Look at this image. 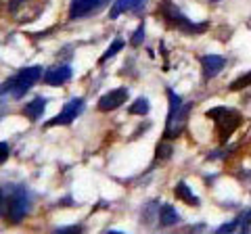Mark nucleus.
<instances>
[{
  "label": "nucleus",
  "mask_w": 251,
  "mask_h": 234,
  "mask_svg": "<svg viewBox=\"0 0 251 234\" xmlns=\"http://www.w3.org/2000/svg\"><path fill=\"white\" fill-rule=\"evenodd\" d=\"M209 2H214V4H216V2H220V0H209Z\"/></svg>",
  "instance_id": "obj_25"
},
{
  "label": "nucleus",
  "mask_w": 251,
  "mask_h": 234,
  "mask_svg": "<svg viewBox=\"0 0 251 234\" xmlns=\"http://www.w3.org/2000/svg\"><path fill=\"white\" fill-rule=\"evenodd\" d=\"M143 38H145V23H140V25L136 27L134 36H132L130 44H132V46H140V42H143Z\"/></svg>",
  "instance_id": "obj_18"
},
{
  "label": "nucleus",
  "mask_w": 251,
  "mask_h": 234,
  "mask_svg": "<svg viewBox=\"0 0 251 234\" xmlns=\"http://www.w3.org/2000/svg\"><path fill=\"white\" fill-rule=\"evenodd\" d=\"M0 190H2V215L0 217H4L11 224H19L31 209L29 192L25 190V186L19 184L0 186Z\"/></svg>",
  "instance_id": "obj_1"
},
{
  "label": "nucleus",
  "mask_w": 251,
  "mask_h": 234,
  "mask_svg": "<svg viewBox=\"0 0 251 234\" xmlns=\"http://www.w3.org/2000/svg\"><path fill=\"white\" fill-rule=\"evenodd\" d=\"M207 119H214L216 128H218V136L222 142L228 140V136L232 134L234 130L241 126V115L232 109H226V107H214L205 113Z\"/></svg>",
  "instance_id": "obj_5"
},
{
  "label": "nucleus",
  "mask_w": 251,
  "mask_h": 234,
  "mask_svg": "<svg viewBox=\"0 0 251 234\" xmlns=\"http://www.w3.org/2000/svg\"><path fill=\"white\" fill-rule=\"evenodd\" d=\"M170 155H172V146L168 142H163V144L157 146V159H168Z\"/></svg>",
  "instance_id": "obj_19"
},
{
  "label": "nucleus",
  "mask_w": 251,
  "mask_h": 234,
  "mask_svg": "<svg viewBox=\"0 0 251 234\" xmlns=\"http://www.w3.org/2000/svg\"><path fill=\"white\" fill-rule=\"evenodd\" d=\"M168 98H170V113H168V123H166V132H163V138L172 140L180 136V132L186 126V117L191 113L193 103H182V98L172 88H168Z\"/></svg>",
  "instance_id": "obj_2"
},
{
  "label": "nucleus",
  "mask_w": 251,
  "mask_h": 234,
  "mask_svg": "<svg viewBox=\"0 0 251 234\" xmlns=\"http://www.w3.org/2000/svg\"><path fill=\"white\" fill-rule=\"evenodd\" d=\"M247 86H251V71L247 75H241L239 80H234L230 84V90H241V88H247Z\"/></svg>",
  "instance_id": "obj_17"
},
{
  "label": "nucleus",
  "mask_w": 251,
  "mask_h": 234,
  "mask_svg": "<svg viewBox=\"0 0 251 234\" xmlns=\"http://www.w3.org/2000/svg\"><path fill=\"white\" fill-rule=\"evenodd\" d=\"M40 77H42V67H40V65L25 67V69H21L17 75L11 77V80L4 84L2 92H9L13 98H21V96L31 88V86H34L38 80H40Z\"/></svg>",
  "instance_id": "obj_4"
},
{
  "label": "nucleus",
  "mask_w": 251,
  "mask_h": 234,
  "mask_svg": "<svg viewBox=\"0 0 251 234\" xmlns=\"http://www.w3.org/2000/svg\"><path fill=\"white\" fill-rule=\"evenodd\" d=\"M44 109H46V98L44 96H36L34 100H29V103L23 107V115H25L27 119H31V121H38L42 117Z\"/></svg>",
  "instance_id": "obj_11"
},
{
  "label": "nucleus",
  "mask_w": 251,
  "mask_h": 234,
  "mask_svg": "<svg viewBox=\"0 0 251 234\" xmlns=\"http://www.w3.org/2000/svg\"><path fill=\"white\" fill-rule=\"evenodd\" d=\"M29 0H9V11L11 13H17L23 4H27Z\"/></svg>",
  "instance_id": "obj_23"
},
{
  "label": "nucleus",
  "mask_w": 251,
  "mask_h": 234,
  "mask_svg": "<svg viewBox=\"0 0 251 234\" xmlns=\"http://www.w3.org/2000/svg\"><path fill=\"white\" fill-rule=\"evenodd\" d=\"M157 13L166 19L168 25L176 27V29H180V32H184V34H201V32H205L207 29V23H193L186 15L180 13V9L172 2V0H161Z\"/></svg>",
  "instance_id": "obj_3"
},
{
  "label": "nucleus",
  "mask_w": 251,
  "mask_h": 234,
  "mask_svg": "<svg viewBox=\"0 0 251 234\" xmlns=\"http://www.w3.org/2000/svg\"><path fill=\"white\" fill-rule=\"evenodd\" d=\"M237 228H239V217H237V220H232V222H228V224H224V226H220L218 232H232Z\"/></svg>",
  "instance_id": "obj_22"
},
{
  "label": "nucleus",
  "mask_w": 251,
  "mask_h": 234,
  "mask_svg": "<svg viewBox=\"0 0 251 234\" xmlns=\"http://www.w3.org/2000/svg\"><path fill=\"white\" fill-rule=\"evenodd\" d=\"M122 48H124V40H122V38H115V40H113V44L109 46V48L105 50V54H103V57L99 59V63H105V61H109L111 57H115V54L120 52Z\"/></svg>",
  "instance_id": "obj_15"
},
{
  "label": "nucleus",
  "mask_w": 251,
  "mask_h": 234,
  "mask_svg": "<svg viewBox=\"0 0 251 234\" xmlns=\"http://www.w3.org/2000/svg\"><path fill=\"white\" fill-rule=\"evenodd\" d=\"M128 111H130V115H147L149 113V100L143 98V96L136 98L134 105H130Z\"/></svg>",
  "instance_id": "obj_16"
},
{
  "label": "nucleus",
  "mask_w": 251,
  "mask_h": 234,
  "mask_svg": "<svg viewBox=\"0 0 251 234\" xmlns=\"http://www.w3.org/2000/svg\"><path fill=\"white\" fill-rule=\"evenodd\" d=\"M109 0H72L69 4V19H80L86 15H92L100 11Z\"/></svg>",
  "instance_id": "obj_7"
},
{
  "label": "nucleus",
  "mask_w": 251,
  "mask_h": 234,
  "mask_svg": "<svg viewBox=\"0 0 251 234\" xmlns=\"http://www.w3.org/2000/svg\"><path fill=\"white\" fill-rule=\"evenodd\" d=\"M140 4H143V0H115L113 6H111V13H109V19H117L122 13L134 11Z\"/></svg>",
  "instance_id": "obj_12"
},
{
  "label": "nucleus",
  "mask_w": 251,
  "mask_h": 234,
  "mask_svg": "<svg viewBox=\"0 0 251 234\" xmlns=\"http://www.w3.org/2000/svg\"><path fill=\"white\" fill-rule=\"evenodd\" d=\"M226 65V59L224 57H218V54H203L201 57V69H203V75L207 77H216L220 71L224 69Z\"/></svg>",
  "instance_id": "obj_10"
},
{
  "label": "nucleus",
  "mask_w": 251,
  "mask_h": 234,
  "mask_svg": "<svg viewBox=\"0 0 251 234\" xmlns=\"http://www.w3.org/2000/svg\"><path fill=\"white\" fill-rule=\"evenodd\" d=\"M178 220H180V215H178V211L172 205H161V209H159V224L161 226H174V224H178Z\"/></svg>",
  "instance_id": "obj_14"
},
{
  "label": "nucleus",
  "mask_w": 251,
  "mask_h": 234,
  "mask_svg": "<svg viewBox=\"0 0 251 234\" xmlns=\"http://www.w3.org/2000/svg\"><path fill=\"white\" fill-rule=\"evenodd\" d=\"M82 109H84V98L82 96L72 98L65 107H63V111L59 115H54L52 119L46 121V128H52V126H69V123H72L75 117L82 113Z\"/></svg>",
  "instance_id": "obj_6"
},
{
  "label": "nucleus",
  "mask_w": 251,
  "mask_h": 234,
  "mask_svg": "<svg viewBox=\"0 0 251 234\" xmlns=\"http://www.w3.org/2000/svg\"><path fill=\"white\" fill-rule=\"evenodd\" d=\"M9 155H11V146L6 142H0V165L9 159Z\"/></svg>",
  "instance_id": "obj_21"
},
{
  "label": "nucleus",
  "mask_w": 251,
  "mask_h": 234,
  "mask_svg": "<svg viewBox=\"0 0 251 234\" xmlns=\"http://www.w3.org/2000/svg\"><path fill=\"white\" fill-rule=\"evenodd\" d=\"M57 232H82L80 226H69V228H57Z\"/></svg>",
  "instance_id": "obj_24"
},
{
  "label": "nucleus",
  "mask_w": 251,
  "mask_h": 234,
  "mask_svg": "<svg viewBox=\"0 0 251 234\" xmlns=\"http://www.w3.org/2000/svg\"><path fill=\"white\" fill-rule=\"evenodd\" d=\"M69 80H72V67H69V65L50 67V69H46L44 75H42V82L46 86H63Z\"/></svg>",
  "instance_id": "obj_9"
},
{
  "label": "nucleus",
  "mask_w": 251,
  "mask_h": 234,
  "mask_svg": "<svg viewBox=\"0 0 251 234\" xmlns=\"http://www.w3.org/2000/svg\"><path fill=\"white\" fill-rule=\"evenodd\" d=\"M174 194H176V199L184 201L186 205H195V207L199 205V199H197V197H195V194L191 192V188H188V186H186L184 182H178V184H176Z\"/></svg>",
  "instance_id": "obj_13"
},
{
  "label": "nucleus",
  "mask_w": 251,
  "mask_h": 234,
  "mask_svg": "<svg viewBox=\"0 0 251 234\" xmlns=\"http://www.w3.org/2000/svg\"><path fill=\"white\" fill-rule=\"evenodd\" d=\"M126 100H128V90L126 88H115L111 92H107L99 98V111L103 113H109V111H115V109H120Z\"/></svg>",
  "instance_id": "obj_8"
},
{
  "label": "nucleus",
  "mask_w": 251,
  "mask_h": 234,
  "mask_svg": "<svg viewBox=\"0 0 251 234\" xmlns=\"http://www.w3.org/2000/svg\"><path fill=\"white\" fill-rule=\"evenodd\" d=\"M249 224H251V211H247L245 215H239V230L241 232H247Z\"/></svg>",
  "instance_id": "obj_20"
}]
</instances>
